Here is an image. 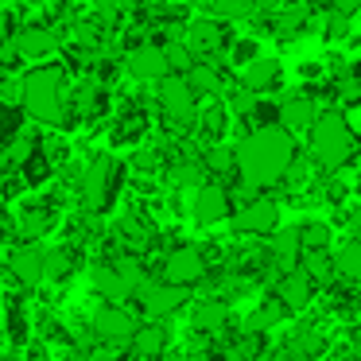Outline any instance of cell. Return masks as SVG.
Wrapping results in <instances>:
<instances>
[{
    "label": "cell",
    "instance_id": "1",
    "mask_svg": "<svg viewBox=\"0 0 361 361\" xmlns=\"http://www.w3.org/2000/svg\"><path fill=\"white\" fill-rule=\"evenodd\" d=\"M295 164V140L283 128H260L249 133L233 152V167L241 187H276Z\"/></svg>",
    "mask_w": 361,
    "mask_h": 361
},
{
    "label": "cell",
    "instance_id": "2",
    "mask_svg": "<svg viewBox=\"0 0 361 361\" xmlns=\"http://www.w3.org/2000/svg\"><path fill=\"white\" fill-rule=\"evenodd\" d=\"M311 152L322 171H342L357 156V136L350 133L342 113H319L311 125Z\"/></svg>",
    "mask_w": 361,
    "mask_h": 361
},
{
    "label": "cell",
    "instance_id": "3",
    "mask_svg": "<svg viewBox=\"0 0 361 361\" xmlns=\"http://www.w3.org/2000/svg\"><path fill=\"white\" fill-rule=\"evenodd\" d=\"M20 97H24V113L43 125H63V71L59 66H35L20 82Z\"/></svg>",
    "mask_w": 361,
    "mask_h": 361
},
{
    "label": "cell",
    "instance_id": "4",
    "mask_svg": "<svg viewBox=\"0 0 361 361\" xmlns=\"http://www.w3.org/2000/svg\"><path fill=\"white\" fill-rule=\"evenodd\" d=\"M164 280L159 283H171V288H195V283L206 280V257L202 249H195V245H183V249H175L171 257L164 260Z\"/></svg>",
    "mask_w": 361,
    "mask_h": 361
},
{
    "label": "cell",
    "instance_id": "5",
    "mask_svg": "<svg viewBox=\"0 0 361 361\" xmlns=\"http://www.w3.org/2000/svg\"><path fill=\"white\" fill-rule=\"evenodd\" d=\"M113 187H117V164L109 156H97L86 167V175H82V202H86V210L94 214L105 210L113 198Z\"/></svg>",
    "mask_w": 361,
    "mask_h": 361
},
{
    "label": "cell",
    "instance_id": "6",
    "mask_svg": "<svg viewBox=\"0 0 361 361\" xmlns=\"http://www.w3.org/2000/svg\"><path fill=\"white\" fill-rule=\"evenodd\" d=\"M159 109L167 113V117L175 121V125H195V94H190L187 78H179V74H167L164 82H159Z\"/></svg>",
    "mask_w": 361,
    "mask_h": 361
},
{
    "label": "cell",
    "instance_id": "7",
    "mask_svg": "<svg viewBox=\"0 0 361 361\" xmlns=\"http://www.w3.org/2000/svg\"><path fill=\"white\" fill-rule=\"evenodd\" d=\"M125 71L140 82H164L171 74L164 63V47H156V43H136L125 55Z\"/></svg>",
    "mask_w": 361,
    "mask_h": 361
},
{
    "label": "cell",
    "instance_id": "8",
    "mask_svg": "<svg viewBox=\"0 0 361 361\" xmlns=\"http://www.w3.org/2000/svg\"><path fill=\"white\" fill-rule=\"evenodd\" d=\"M136 295H140V303H144V311H148V314H156V319L164 314V319H167V314H175L183 303H187L190 291L187 288H171V283H159V280H148Z\"/></svg>",
    "mask_w": 361,
    "mask_h": 361
},
{
    "label": "cell",
    "instance_id": "9",
    "mask_svg": "<svg viewBox=\"0 0 361 361\" xmlns=\"http://www.w3.org/2000/svg\"><path fill=\"white\" fill-rule=\"evenodd\" d=\"M276 226H280V206H276L272 198H252V202L233 218L237 233H257L260 237V233H272Z\"/></svg>",
    "mask_w": 361,
    "mask_h": 361
},
{
    "label": "cell",
    "instance_id": "10",
    "mask_svg": "<svg viewBox=\"0 0 361 361\" xmlns=\"http://www.w3.org/2000/svg\"><path fill=\"white\" fill-rule=\"evenodd\" d=\"M12 51H16L20 59H32V63H39V59H47V55H55V51H59V35L51 32V27H43V24L24 27V32H16Z\"/></svg>",
    "mask_w": 361,
    "mask_h": 361
},
{
    "label": "cell",
    "instance_id": "11",
    "mask_svg": "<svg viewBox=\"0 0 361 361\" xmlns=\"http://www.w3.org/2000/svg\"><path fill=\"white\" fill-rule=\"evenodd\" d=\"M229 47V27L218 24V20H195L187 35V51L190 55H214V51Z\"/></svg>",
    "mask_w": 361,
    "mask_h": 361
},
{
    "label": "cell",
    "instance_id": "12",
    "mask_svg": "<svg viewBox=\"0 0 361 361\" xmlns=\"http://www.w3.org/2000/svg\"><path fill=\"white\" fill-rule=\"evenodd\" d=\"M195 218L198 221H221V218H229V190L221 187V183H202L198 187V195H195Z\"/></svg>",
    "mask_w": 361,
    "mask_h": 361
},
{
    "label": "cell",
    "instance_id": "13",
    "mask_svg": "<svg viewBox=\"0 0 361 361\" xmlns=\"http://www.w3.org/2000/svg\"><path fill=\"white\" fill-rule=\"evenodd\" d=\"M311 295H314V283L303 276V268H291V272H283L280 276V307L283 311H303L307 303H311Z\"/></svg>",
    "mask_w": 361,
    "mask_h": 361
},
{
    "label": "cell",
    "instance_id": "14",
    "mask_svg": "<svg viewBox=\"0 0 361 361\" xmlns=\"http://www.w3.org/2000/svg\"><path fill=\"white\" fill-rule=\"evenodd\" d=\"M94 326H97V334L105 338V342H128L133 338V314L125 311V307H102L97 311V319H94Z\"/></svg>",
    "mask_w": 361,
    "mask_h": 361
},
{
    "label": "cell",
    "instance_id": "15",
    "mask_svg": "<svg viewBox=\"0 0 361 361\" xmlns=\"http://www.w3.org/2000/svg\"><path fill=\"white\" fill-rule=\"evenodd\" d=\"M276 82H280V63H276V59H252V63L245 66V74H241L245 94H252V97H260L264 90H272Z\"/></svg>",
    "mask_w": 361,
    "mask_h": 361
},
{
    "label": "cell",
    "instance_id": "16",
    "mask_svg": "<svg viewBox=\"0 0 361 361\" xmlns=\"http://www.w3.org/2000/svg\"><path fill=\"white\" fill-rule=\"evenodd\" d=\"M133 353L144 361H159L167 353V330L159 326V322H148V326H136L133 330Z\"/></svg>",
    "mask_w": 361,
    "mask_h": 361
},
{
    "label": "cell",
    "instance_id": "17",
    "mask_svg": "<svg viewBox=\"0 0 361 361\" xmlns=\"http://www.w3.org/2000/svg\"><path fill=\"white\" fill-rule=\"evenodd\" d=\"M280 125L283 133H303V128L314 125V102L311 97H288V102L280 105Z\"/></svg>",
    "mask_w": 361,
    "mask_h": 361
},
{
    "label": "cell",
    "instance_id": "18",
    "mask_svg": "<svg viewBox=\"0 0 361 361\" xmlns=\"http://www.w3.org/2000/svg\"><path fill=\"white\" fill-rule=\"evenodd\" d=\"M8 268H12L16 280L39 283L43 280V249H39V245H24V249H16V252H12V260H8Z\"/></svg>",
    "mask_w": 361,
    "mask_h": 361
},
{
    "label": "cell",
    "instance_id": "19",
    "mask_svg": "<svg viewBox=\"0 0 361 361\" xmlns=\"http://www.w3.org/2000/svg\"><path fill=\"white\" fill-rule=\"evenodd\" d=\"M94 288L102 291L105 299H109V307H125V299L133 295V288L121 280L113 264H97V268H94Z\"/></svg>",
    "mask_w": 361,
    "mask_h": 361
},
{
    "label": "cell",
    "instance_id": "20",
    "mask_svg": "<svg viewBox=\"0 0 361 361\" xmlns=\"http://www.w3.org/2000/svg\"><path fill=\"white\" fill-rule=\"evenodd\" d=\"M187 86H190V94H226V74L218 71V66H210V63H195L187 74Z\"/></svg>",
    "mask_w": 361,
    "mask_h": 361
},
{
    "label": "cell",
    "instance_id": "21",
    "mask_svg": "<svg viewBox=\"0 0 361 361\" xmlns=\"http://www.w3.org/2000/svg\"><path fill=\"white\" fill-rule=\"evenodd\" d=\"M105 109V90L97 82H82L74 90V102H71V113L74 117H94V113Z\"/></svg>",
    "mask_w": 361,
    "mask_h": 361
},
{
    "label": "cell",
    "instance_id": "22",
    "mask_svg": "<svg viewBox=\"0 0 361 361\" xmlns=\"http://www.w3.org/2000/svg\"><path fill=\"white\" fill-rule=\"evenodd\" d=\"M322 353V338L314 334V330H299L295 338H288V345H283V357L291 361H311Z\"/></svg>",
    "mask_w": 361,
    "mask_h": 361
},
{
    "label": "cell",
    "instance_id": "23",
    "mask_svg": "<svg viewBox=\"0 0 361 361\" xmlns=\"http://www.w3.org/2000/svg\"><path fill=\"white\" fill-rule=\"evenodd\" d=\"M226 319H229V311H226V303H198L195 307V319H190V326L195 330H202V334H214V330H221L226 326Z\"/></svg>",
    "mask_w": 361,
    "mask_h": 361
},
{
    "label": "cell",
    "instance_id": "24",
    "mask_svg": "<svg viewBox=\"0 0 361 361\" xmlns=\"http://www.w3.org/2000/svg\"><path fill=\"white\" fill-rule=\"evenodd\" d=\"M334 272L350 283H361V241H345L334 257Z\"/></svg>",
    "mask_w": 361,
    "mask_h": 361
},
{
    "label": "cell",
    "instance_id": "25",
    "mask_svg": "<svg viewBox=\"0 0 361 361\" xmlns=\"http://www.w3.org/2000/svg\"><path fill=\"white\" fill-rule=\"evenodd\" d=\"M283 314H288V311L280 307V299H264V303L249 314V330H252V334H264V330H272Z\"/></svg>",
    "mask_w": 361,
    "mask_h": 361
},
{
    "label": "cell",
    "instance_id": "26",
    "mask_svg": "<svg viewBox=\"0 0 361 361\" xmlns=\"http://www.w3.org/2000/svg\"><path fill=\"white\" fill-rule=\"evenodd\" d=\"M299 245H303V252H326L330 226L326 221H307V226H299Z\"/></svg>",
    "mask_w": 361,
    "mask_h": 361
},
{
    "label": "cell",
    "instance_id": "27",
    "mask_svg": "<svg viewBox=\"0 0 361 361\" xmlns=\"http://www.w3.org/2000/svg\"><path fill=\"white\" fill-rule=\"evenodd\" d=\"M303 276L311 283H330V276H334V257H326V252H303Z\"/></svg>",
    "mask_w": 361,
    "mask_h": 361
},
{
    "label": "cell",
    "instance_id": "28",
    "mask_svg": "<svg viewBox=\"0 0 361 361\" xmlns=\"http://www.w3.org/2000/svg\"><path fill=\"white\" fill-rule=\"evenodd\" d=\"M51 226H55V214L51 210H27L24 218H20V233H24L27 241H39Z\"/></svg>",
    "mask_w": 361,
    "mask_h": 361
},
{
    "label": "cell",
    "instance_id": "29",
    "mask_svg": "<svg viewBox=\"0 0 361 361\" xmlns=\"http://www.w3.org/2000/svg\"><path fill=\"white\" fill-rule=\"evenodd\" d=\"M164 63H167V71H171V74H179V78H183V74H187L190 66H195V55L187 51V43L171 39V43L164 47Z\"/></svg>",
    "mask_w": 361,
    "mask_h": 361
},
{
    "label": "cell",
    "instance_id": "30",
    "mask_svg": "<svg viewBox=\"0 0 361 361\" xmlns=\"http://www.w3.org/2000/svg\"><path fill=\"white\" fill-rule=\"evenodd\" d=\"M113 268H117V276H121V280L128 283V288H133V295H136V291L144 288V283H148V272H144V264H140V260H136V257H121V260H117V264H113Z\"/></svg>",
    "mask_w": 361,
    "mask_h": 361
},
{
    "label": "cell",
    "instance_id": "31",
    "mask_svg": "<svg viewBox=\"0 0 361 361\" xmlns=\"http://www.w3.org/2000/svg\"><path fill=\"white\" fill-rule=\"evenodd\" d=\"M252 125V133H260V128H276L280 125V105H272V102H257L249 109V117H245Z\"/></svg>",
    "mask_w": 361,
    "mask_h": 361
},
{
    "label": "cell",
    "instance_id": "32",
    "mask_svg": "<svg viewBox=\"0 0 361 361\" xmlns=\"http://www.w3.org/2000/svg\"><path fill=\"white\" fill-rule=\"evenodd\" d=\"M24 179H27V187H39V183L51 179V159L39 156V148L24 159Z\"/></svg>",
    "mask_w": 361,
    "mask_h": 361
},
{
    "label": "cell",
    "instance_id": "33",
    "mask_svg": "<svg viewBox=\"0 0 361 361\" xmlns=\"http://www.w3.org/2000/svg\"><path fill=\"white\" fill-rule=\"evenodd\" d=\"M214 16H218V24L221 20H249L257 16V8L245 4V0H221V4H214Z\"/></svg>",
    "mask_w": 361,
    "mask_h": 361
},
{
    "label": "cell",
    "instance_id": "34",
    "mask_svg": "<svg viewBox=\"0 0 361 361\" xmlns=\"http://www.w3.org/2000/svg\"><path fill=\"white\" fill-rule=\"evenodd\" d=\"M226 128H229V117H226V109H221V105H214V109L202 117V133L210 136V140H221V136H226Z\"/></svg>",
    "mask_w": 361,
    "mask_h": 361
},
{
    "label": "cell",
    "instance_id": "35",
    "mask_svg": "<svg viewBox=\"0 0 361 361\" xmlns=\"http://www.w3.org/2000/svg\"><path fill=\"white\" fill-rule=\"evenodd\" d=\"M20 109H8V105H0V140L4 144H12L20 136Z\"/></svg>",
    "mask_w": 361,
    "mask_h": 361
},
{
    "label": "cell",
    "instance_id": "36",
    "mask_svg": "<svg viewBox=\"0 0 361 361\" xmlns=\"http://www.w3.org/2000/svg\"><path fill=\"white\" fill-rule=\"evenodd\" d=\"M66 268H71V252L55 249V252H43V276H51V280H59V276H66Z\"/></svg>",
    "mask_w": 361,
    "mask_h": 361
},
{
    "label": "cell",
    "instance_id": "37",
    "mask_svg": "<svg viewBox=\"0 0 361 361\" xmlns=\"http://www.w3.org/2000/svg\"><path fill=\"white\" fill-rule=\"evenodd\" d=\"M334 94H338V102H342V105H357V102H361L357 78H353V74H342V78L334 82Z\"/></svg>",
    "mask_w": 361,
    "mask_h": 361
},
{
    "label": "cell",
    "instance_id": "38",
    "mask_svg": "<svg viewBox=\"0 0 361 361\" xmlns=\"http://www.w3.org/2000/svg\"><path fill=\"white\" fill-rule=\"evenodd\" d=\"M140 133H144V117H140V113H133V117L121 121V128L113 136H117V144H128V140H136Z\"/></svg>",
    "mask_w": 361,
    "mask_h": 361
},
{
    "label": "cell",
    "instance_id": "39",
    "mask_svg": "<svg viewBox=\"0 0 361 361\" xmlns=\"http://www.w3.org/2000/svg\"><path fill=\"white\" fill-rule=\"evenodd\" d=\"M206 167H210V171H229V167H233V152H226V148H210L206 152Z\"/></svg>",
    "mask_w": 361,
    "mask_h": 361
},
{
    "label": "cell",
    "instance_id": "40",
    "mask_svg": "<svg viewBox=\"0 0 361 361\" xmlns=\"http://www.w3.org/2000/svg\"><path fill=\"white\" fill-rule=\"evenodd\" d=\"M303 16H307L303 8H291V12H283V16L276 20V32H280V35H295V27L303 24Z\"/></svg>",
    "mask_w": 361,
    "mask_h": 361
},
{
    "label": "cell",
    "instance_id": "41",
    "mask_svg": "<svg viewBox=\"0 0 361 361\" xmlns=\"http://www.w3.org/2000/svg\"><path fill=\"white\" fill-rule=\"evenodd\" d=\"M326 35H330V39H342V35H350V16H342V12H330V16H326Z\"/></svg>",
    "mask_w": 361,
    "mask_h": 361
},
{
    "label": "cell",
    "instance_id": "42",
    "mask_svg": "<svg viewBox=\"0 0 361 361\" xmlns=\"http://www.w3.org/2000/svg\"><path fill=\"white\" fill-rule=\"evenodd\" d=\"M252 59H257V43H252V39H237V43H233V63H245V66H249Z\"/></svg>",
    "mask_w": 361,
    "mask_h": 361
},
{
    "label": "cell",
    "instance_id": "43",
    "mask_svg": "<svg viewBox=\"0 0 361 361\" xmlns=\"http://www.w3.org/2000/svg\"><path fill=\"white\" fill-rule=\"evenodd\" d=\"M175 179H179L183 187H190V183L198 187V179H202V171H198L195 164H183V167H175Z\"/></svg>",
    "mask_w": 361,
    "mask_h": 361
},
{
    "label": "cell",
    "instance_id": "44",
    "mask_svg": "<svg viewBox=\"0 0 361 361\" xmlns=\"http://www.w3.org/2000/svg\"><path fill=\"white\" fill-rule=\"evenodd\" d=\"M86 361H121V353L113 350V345H94V350H90V357Z\"/></svg>",
    "mask_w": 361,
    "mask_h": 361
},
{
    "label": "cell",
    "instance_id": "45",
    "mask_svg": "<svg viewBox=\"0 0 361 361\" xmlns=\"http://www.w3.org/2000/svg\"><path fill=\"white\" fill-rule=\"evenodd\" d=\"M156 16H159V20H171V24H175V20H187V8H179V4H167V8H156Z\"/></svg>",
    "mask_w": 361,
    "mask_h": 361
},
{
    "label": "cell",
    "instance_id": "46",
    "mask_svg": "<svg viewBox=\"0 0 361 361\" xmlns=\"http://www.w3.org/2000/svg\"><path fill=\"white\" fill-rule=\"evenodd\" d=\"M257 102H260V97H252V94H241V97H237V113H241V117H249V109H252Z\"/></svg>",
    "mask_w": 361,
    "mask_h": 361
},
{
    "label": "cell",
    "instance_id": "47",
    "mask_svg": "<svg viewBox=\"0 0 361 361\" xmlns=\"http://www.w3.org/2000/svg\"><path fill=\"white\" fill-rule=\"evenodd\" d=\"M4 198H8V187H4V175H0V206H4Z\"/></svg>",
    "mask_w": 361,
    "mask_h": 361
},
{
    "label": "cell",
    "instance_id": "48",
    "mask_svg": "<svg viewBox=\"0 0 361 361\" xmlns=\"http://www.w3.org/2000/svg\"><path fill=\"white\" fill-rule=\"evenodd\" d=\"M159 361H183V353H171V350H167V353H164V357H159Z\"/></svg>",
    "mask_w": 361,
    "mask_h": 361
},
{
    "label": "cell",
    "instance_id": "49",
    "mask_svg": "<svg viewBox=\"0 0 361 361\" xmlns=\"http://www.w3.org/2000/svg\"><path fill=\"white\" fill-rule=\"evenodd\" d=\"M353 78H357V86H361V66H357V71H353Z\"/></svg>",
    "mask_w": 361,
    "mask_h": 361
},
{
    "label": "cell",
    "instance_id": "50",
    "mask_svg": "<svg viewBox=\"0 0 361 361\" xmlns=\"http://www.w3.org/2000/svg\"><path fill=\"white\" fill-rule=\"evenodd\" d=\"M357 195H361V179H357Z\"/></svg>",
    "mask_w": 361,
    "mask_h": 361
}]
</instances>
